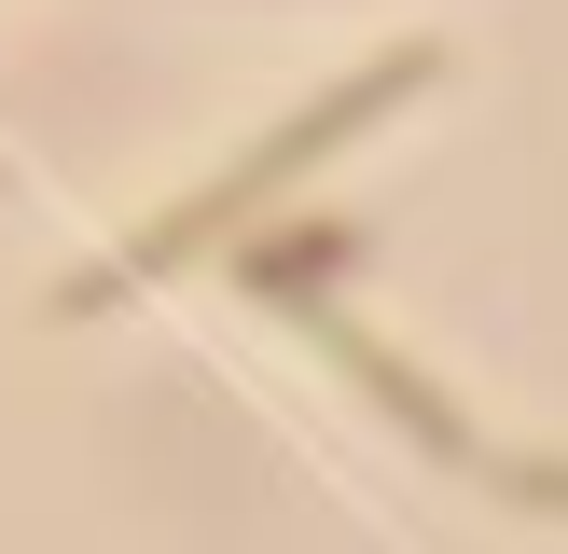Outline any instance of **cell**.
Instances as JSON below:
<instances>
[{"instance_id": "3", "label": "cell", "mask_w": 568, "mask_h": 554, "mask_svg": "<svg viewBox=\"0 0 568 554\" xmlns=\"http://www.w3.org/2000/svg\"><path fill=\"white\" fill-rule=\"evenodd\" d=\"M361 264H375V222H264V236L236 249V291L264 305V319H305V305H333Z\"/></svg>"}, {"instance_id": "4", "label": "cell", "mask_w": 568, "mask_h": 554, "mask_svg": "<svg viewBox=\"0 0 568 554\" xmlns=\"http://www.w3.org/2000/svg\"><path fill=\"white\" fill-rule=\"evenodd\" d=\"M486 485L514 499V513H555V526H568V458H555V443H499Z\"/></svg>"}, {"instance_id": "1", "label": "cell", "mask_w": 568, "mask_h": 554, "mask_svg": "<svg viewBox=\"0 0 568 554\" xmlns=\"http://www.w3.org/2000/svg\"><path fill=\"white\" fill-rule=\"evenodd\" d=\"M430 83H444V42H388V55H361V70H333L320 98H305V111H277V125L250 138V153L222 166L209 194H181V208H166L153 236L125 249V264H98V277H70V291H55V305H70V319H98V305H125V291H153V277L181 264V249H209V236H250V222H264L277 194L305 181V166H333V153H347V138H375L388 111H403V98H430Z\"/></svg>"}, {"instance_id": "2", "label": "cell", "mask_w": 568, "mask_h": 554, "mask_svg": "<svg viewBox=\"0 0 568 554\" xmlns=\"http://www.w3.org/2000/svg\"><path fill=\"white\" fill-rule=\"evenodd\" d=\"M305 332H320V360L361 388V416H388V430H403L430 471H486V430L444 402V375H430L416 347H388V332H375V319H347V305H305Z\"/></svg>"}]
</instances>
